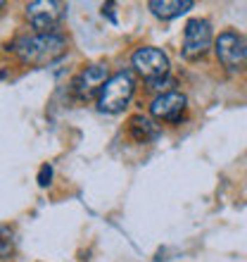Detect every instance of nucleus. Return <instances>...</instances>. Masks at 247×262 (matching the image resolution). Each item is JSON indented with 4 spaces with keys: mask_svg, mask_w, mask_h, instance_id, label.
Listing matches in <instances>:
<instances>
[{
    "mask_svg": "<svg viewBox=\"0 0 247 262\" xmlns=\"http://www.w3.org/2000/svg\"><path fill=\"white\" fill-rule=\"evenodd\" d=\"M150 12L159 19H174L179 14L188 12L192 7V0H150L147 3Z\"/></svg>",
    "mask_w": 247,
    "mask_h": 262,
    "instance_id": "10",
    "label": "nucleus"
},
{
    "mask_svg": "<svg viewBox=\"0 0 247 262\" xmlns=\"http://www.w3.org/2000/svg\"><path fill=\"white\" fill-rule=\"evenodd\" d=\"M50 179H53V167H50V165H43L41 172H38V186H48Z\"/></svg>",
    "mask_w": 247,
    "mask_h": 262,
    "instance_id": "12",
    "label": "nucleus"
},
{
    "mask_svg": "<svg viewBox=\"0 0 247 262\" xmlns=\"http://www.w3.org/2000/svg\"><path fill=\"white\" fill-rule=\"evenodd\" d=\"M214 53H216V60L224 69L238 72L247 64V38L233 29H226L214 41Z\"/></svg>",
    "mask_w": 247,
    "mask_h": 262,
    "instance_id": "3",
    "label": "nucleus"
},
{
    "mask_svg": "<svg viewBox=\"0 0 247 262\" xmlns=\"http://www.w3.org/2000/svg\"><path fill=\"white\" fill-rule=\"evenodd\" d=\"M133 91H136V79H133L129 69H121L114 76H110V81L103 86L100 96H97V105H100L103 112L117 115L131 103Z\"/></svg>",
    "mask_w": 247,
    "mask_h": 262,
    "instance_id": "2",
    "label": "nucleus"
},
{
    "mask_svg": "<svg viewBox=\"0 0 247 262\" xmlns=\"http://www.w3.org/2000/svg\"><path fill=\"white\" fill-rule=\"evenodd\" d=\"M212 24L207 19H202V17H195V19H188V24H185L183 29V48H181V53H183L185 60H202V57L209 53V48H212Z\"/></svg>",
    "mask_w": 247,
    "mask_h": 262,
    "instance_id": "5",
    "label": "nucleus"
},
{
    "mask_svg": "<svg viewBox=\"0 0 247 262\" xmlns=\"http://www.w3.org/2000/svg\"><path fill=\"white\" fill-rule=\"evenodd\" d=\"M110 81L107 76V64L95 62L83 67L79 74L71 79V96L79 98V100H90V98L100 96L103 86Z\"/></svg>",
    "mask_w": 247,
    "mask_h": 262,
    "instance_id": "7",
    "label": "nucleus"
},
{
    "mask_svg": "<svg viewBox=\"0 0 247 262\" xmlns=\"http://www.w3.org/2000/svg\"><path fill=\"white\" fill-rule=\"evenodd\" d=\"M131 64L138 74L143 76L145 81H152V79H162V76H169V57L166 53H162L155 46H143L138 48L133 55H131Z\"/></svg>",
    "mask_w": 247,
    "mask_h": 262,
    "instance_id": "6",
    "label": "nucleus"
},
{
    "mask_svg": "<svg viewBox=\"0 0 247 262\" xmlns=\"http://www.w3.org/2000/svg\"><path fill=\"white\" fill-rule=\"evenodd\" d=\"M64 14L67 5L57 0H36L27 5V19L36 34H57Z\"/></svg>",
    "mask_w": 247,
    "mask_h": 262,
    "instance_id": "4",
    "label": "nucleus"
},
{
    "mask_svg": "<svg viewBox=\"0 0 247 262\" xmlns=\"http://www.w3.org/2000/svg\"><path fill=\"white\" fill-rule=\"evenodd\" d=\"M69 43L62 34H31V36H17L7 50L12 53L19 62L34 64V67H48L57 62L60 57L67 55Z\"/></svg>",
    "mask_w": 247,
    "mask_h": 262,
    "instance_id": "1",
    "label": "nucleus"
},
{
    "mask_svg": "<svg viewBox=\"0 0 247 262\" xmlns=\"http://www.w3.org/2000/svg\"><path fill=\"white\" fill-rule=\"evenodd\" d=\"M188 107V98L181 91H171V93H162L155 96L150 103V115L157 122H166V124H179Z\"/></svg>",
    "mask_w": 247,
    "mask_h": 262,
    "instance_id": "8",
    "label": "nucleus"
},
{
    "mask_svg": "<svg viewBox=\"0 0 247 262\" xmlns=\"http://www.w3.org/2000/svg\"><path fill=\"white\" fill-rule=\"evenodd\" d=\"M174 86H176V79H171V76H162V79H152V81H147V91H150V93H157V96H162V93H171Z\"/></svg>",
    "mask_w": 247,
    "mask_h": 262,
    "instance_id": "11",
    "label": "nucleus"
},
{
    "mask_svg": "<svg viewBox=\"0 0 247 262\" xmlns=\"http://www.w3.org/2000/svg\"><path fill=\"white\" fill-rule=\"evenodd\" d=\"M10 250H12V241H10V236H7V227H3V257L7 260L10 255Z\"/></svg>",
    "mask_w": 247,
    "mask_h": 262,
    "instance_id": "13",
    "label": "nucleus"
},
{
    "mask_svg": "<svg viewBox=\"0 0 247 262\" xmlns=\"http://www.w3.org/2000/svg\"><path fill=\"white\" fill-rule=\"evenodd\" d=\"M126 131L136 143H150L159 136V126L147 115H133L129 119V124H126Z\"/></svg>",
    "mask_w": 247,
    "mask_h": 262,
    "instance_id": "9",
    "label": "nucleus"
}]
</instances>
